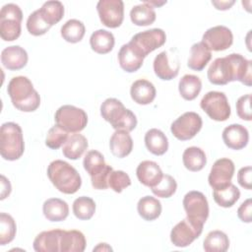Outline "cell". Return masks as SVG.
Instances as JSON below:
<instances>
[{"label": "cell", "instance_id": "6da1fadb", "mask_svg": "<svg viewBox=\"0 0 252 252\" xmlns=\"http://www.w3.org/2000/svg\"><path fill=\"white\" fill-rule=\"evenodd\" d=\"M251 60H247L239 53H231L220 57L210 65L207 76L210 83L223 86L230 82L238 81L247 87L251 86Z\"/></svg>", "mask_w": 252, "mask_h": 252}, {"label": "cell", "instance_id": "7a4b0ae2", "mask_svg": "<svg viewBox=\"0 0 252 252\" xmlns=\"http://www.w3.org/2000/svg\"><path fill=\"white\" fill-rule=\"evenodd\" d=\"M7 93L13 105L20 111L32 112L39 107L40 96L28 77L12 78L8 84Z\"/></svg>", "mask_w": 252, "mask_h": 252}, {"label": "cell", "instance_id": "3957f363", "mask_svg": "<svg viewBox=\"0 0 252 252\" xmlns=\"http://www.w3.org/2000/svg\"><path fill=\"white\" fill-rule=\"evenodd\" d=\"M47 176L54 187L64 194H74L82 185V178L77 169L61 159H55L49 163Z\"/></svg>", "mask_w": 252, "mask_h": 252}, {"label": "cell", "instance_id": "277c9868", "mask_svg": "<svg viewBox=\"0 0 252 252\" xmlns=\"http://www.w3.org/2000/svg\"><path fill=\"white\" fill-rule=\"evenodd\" d=\"M100 115L115 130L133 131L137 126L136 115L114 97L106 98L100 105Z\"/></svg>", "mask_w": 252, "mask_h": 252}, {"label": "cell", "instance_id": "5b68a950", "mask_svg": "<svg viewBox=\"0 0 252 252\" xmlns=\"http://www.w3.org/2000/svg\"><path fill=\"white\" fill-rule=\"evenodd\" d=\"M25 151L23 131L15 122L3 123L0 129V154L6 160L19 159Z\"/></svg>", "mask_w": 252, "mask_h": 252}, {"label": "cell", "instance_id": "8992f818", "mask_svg": "<svg viewBox=\"0 0 252 252\" xmlns=\"http://www.w3.org/2000/svg\"><path fill=\"white\" fill-rule=\"evenodd\" d=\"M23 12L21 8L9 3L4 5L0 11V35L5 41H13L21 35Z\"/></svg>", "mask_w": 252, "mask_h": 252}, {"label": "cell", "instance_id": "52a82bcc", "mask_svg": "<svg viewBox=\"0 0 252 252\" xmlns=\"http://www.w3.org/2000/svg\"><path fill=\"white\" fill-rule=\"evenodd\" d=\"M183 208L187 220L197 227L203 228L209 217V203L206 196L200 191H190L183 198Z\"/></svg>", "mask_w": 252, "mask_h": 252}, {"label": "cell", "instance_id": "ba28073f", "mask_svg": "<svg viewBox=\"0 0 252 252\" xmlns=\"http://www.w3.org/2000/svg\"><path fill=\"white\" fill-rule=\"evenodd\" d=\"M54 120L56 125L68 133H79L87 126L88 115L82 108L65 104L56 110Z\"/></svg>", "mask_w": 252, "mask_h": 252}, {"label": "cell", "instance_id": "9c48e42d", "mask_svg": "<svg viewBox=\"0 0 252 252\" xmlns=\"http://www.w3.org/2000/svg\"><path fill=\"white\" fill-rule=\"evenodd\" d=\"M201 108L215 121H225L229 118L231 109L224 93L208 92L200 101Z\"/></svg>", "mask_w": 252, "mask_h": 252}, {"label": "cell", "instance_id": "30bf717a", "mask_svg": "<svg viewBox=\"0 0 252 252\" xmlns=\"http://www.w3.org/2000/svg\"><path fill=\"white\" fill-rule=\"evenodd\" d=\"M202 125L203 121L201 116L194 111H188L172 122L170 131L176 139L187 141L194 138L199 133Z\"/></svg>", "mask_w": 252, "mask_h": 252}, {"label": "cell", "instance_id": "8fae6325", "mask_svg": "<svg viewBox=\"0 0 252 252\" xmlns=\"http://www.w3.org/2000/svg\"><path fill=\"white\" fill-rule=\"evenodd\" d=\"M166 41V34L161 29H151L136 33L129 41L141 55L146 57L157 48L161 47Z\"/></svg>", "mask_w": 252, "mask_h": 252}, {"label": "cell", "instance_id": "7c38bea8", "mask_svg": "<svg viewBox=\"0 0 252 252\" xmlns=\"http://www.w3.org/2000/svg\"><path fill=\"white\" fill-rule=\"evenodd\" d=\"M96 10L100 22L107 28L121 26L124 19V3L122 0H99Z\"/></svg>", "mask_w": 252, "mask_h": 252}, {"label": "cell", "instance_id": "4fadbf2b", "mask_svg": "<svg viewBox=\"0 0 252 252\" xmlns=\"http://www.w3.org/2000/svg\"><path fill=\"white\" fill-rule=\"evenodd\" d=\"M174 51L173 49L164 50L155 57L153 64L154 71L160 80L170 81L179 73L180 63L178 55Z\"/></svg>", "mask_w": 252, "mask_h": 252}, {"label": "cell", "instance_id": "5bb4252c", "mask_svg": "<svg viewBox=\"0 0 252 252\" xmlns=\"http://www.w3.org/2000/svg\"><path fill=\"white\" fill-rule=\"evenodd\" d=\"M234 169V163L230 158H222L217 159L213 164L208 177L210 186L214 190H217L230 184Z\"/></svg>", "mask_w": 252, "mask_h": 252}, {"label": "cell", "instance_id": "9a60e30c", "mask_svg": "<svg viewBox=\"0 0 252 252\" xmlns=\"http://www.w3.org/2000/svg\"><path fill=\"white\" fill-rule=\"evenodd\" d=\"M202 42L212 51H222L229 48L233 42V34L225 26H216L208 29L202 37Z\"/></svg>", "mask_w": 252, "mask_h": 252}, {"label": "cell", "instance_id": "2e32d148", "mask_svg": "<svg viewBox=\"0 0 252 252\" xmlns=\"http://www.w3.org/2000/svg\"><path fill=\"white\" fill-rule=\"evenodd\" d=\"M202 231L203 228L195 226L187 219H184L171 229L170 241L176 247H187L201 235Z\"/></svg>", "mask_w": 252, "mask_h": 252}, {"label": "cell", "instance_id": "e0dca14e", "mask_svg": "<svg viewBox=\"0 0 252 252\" xmlns=\"http://www.w3.org/2000/svg\"><path fill=\"white\" fill-rule=\"evenodd\" d=\"M222 141L231 150H241L248 144V130L241 124H230L222 131Z\"/></svg>", "mask_w": 252, "mask_h": 252}, {"label": "cell", "instance_id": "ac0fdd59", "mask_svg": "<svg viewBox=\"0 0 252 252\" xmlns=\"http://www.w3.org/2000/svg\"><path fill=\"white\" fill-rule=\"evenodd\" d=\"M145 57L130 43L123 44L118 52V62L122 70L127 73L138 71L144 62Z\"/></svg>", "mask_w": 252, "mask_h": 252}, {"label": "cell", "instance_id": "d6986e66", "mask_svg": "<svg viewBox=\"0 0 252 252\" xmlns=\"http://www.w3.org/2000/svg\"><path fill=\"white\" fill-rule=\"evenodd\" d=\"M136 175L143 185L152 188L159 183L163 173L157 162L153 160H143L137 166Z\"/></svg>", "mask_w": 252, "mask_h": 252}, {"label": "cell", "instance_id": "ffe728a7", "mask_svg": "<svg viewBox=\"0 0 252 252\" xmlns=\"http://www.w3.org/2000/svg\"><path fill=\"white\" fill-rule=\"evenodd\" d=\"M28 53L20 45H11L1 52V62L5 68L11 71L23 69L28 63Z\"/></svg>", "mask_w": 252, "mask_h": 252}, {"label": "cell", "instance_id": "44dd1931", "mask_svg": "<svg viewBox=\"0 0 252 252\" xmlns=\"http://www.w3.org/2000/svg\"><path fill=\"white\" fill-rule=\"evenodd\" d=\"M62 229L45 230L38 233L32 243L36 252H58L60 251V238Z\"/></svg>", "mask_w": 252, "mask_h": 252}, {"label": "cell", "instance_id": "7402d4cb", "mask_svg": "<svg viewBox=\"0 0 252 252\" xmlns=\"http://www.w3.org/2000/svg\"><path fill=\"white\" fill-rule=\"evenodd\" d=\"M157 91L153 83L148 80L140 79L135 81L130 88L131 98L138 104L147 105L156 98Z\"/></svg>", "mask_w": 252, "mask_h": 252}, {"label": "cell", "instance_id": "603a6c76", "mask_svg": "<svg viewBox=\"0 0 252 252\" xmlns=\"http://www.w3.org/2000/svg\"><path fill=\"white\" fill-rule=\"evenodd\" d=\"M110 152L116 158L127 157L133 150V140L129 132L125 130H116L109 140Z\"/></svg>", "mask_w": 252, "mask_h": 252}, {"label": "cell", "instance_id": "cb8c5ba5", "mask_svg": "<svg viewBox=\"0 0 252 252\" xmlns=\"http://www.w3.org/2000/svg\"><path fill=\"white\" fill-rule=\"evenodd\" d=\"M42 212L50 221H62L67 219L69 215L68 204L59 198H49L44 201L42 206Z\"/></svg>", "mask_w": 252, "mask_h": 252}, {"label": "cell", "instance_id": "d4e9b609", "mask_svg": "<svg viewBox=\"0 0 252 252\" xmlns=\"http://www.w3.org/2000/svg\"><path fill=\"white\" fill-rule=\"evenodd\" d=\"M86 244V237L80 230L71 229L62 231L60 238L61 252H83Z\"/></svg>", "mask_w": 252, "mask_h": 252}, {"label": "cell", "instance_id": "484cf974", "mask_svg": "<svg viewBox=\"0 0 252 252\" xmlns=\"http://www.w3.org/2000/svg\"><path fill=\"white\" fill-rule=\"evenodd\" d=\"M212 58V52L202 41L194 43L190 48L187 66L195 71H202Z\"/></svg>", "mask_w": 252, "mask_h": 252}, {"label": "cell", "instance_id": "4316f807", "mask_svg": "<svg viewBox=\"0 0 252 252\" xmlns=\"http://www.w3.org/2000/svg\"><path fill=\"white\" fill-rule=\"evenodd\" d=\"M145 145L150 153L162 156L168 150V140L165 134L157 128H152L145 134Z\"/></svg>", "mask_w": 252, "mask_h": 252}, {"label": "cell", "instance_id": "83f0119b", "mask_svg": "<svg viewBox=\"0 0 252 252\" xmlns=\"http://www.w3.org/2000/svg\"><path fill=\"white\" fill-rule=\"evenodd\" d=\"M88 140L84 135L73 133L69 135L67 141L63 145L62 153L65 158L75 160L83 156L85 151L88 149Z\"/></svg>", "mask_w": 252, "mask_h": 252}, {"label": "cell", "instance_id": "f1b7e54d", "mask_svg": "<svg viewBox=\"0 0 252 252\" xmlns=\"http://www.w3.org/2000/svg\"><path fill=\"white\" fill-rule=\"evenodd\" d=\"M90 44L94 52L98 54H106L113 49L115 38L112 32L106 30H97L92 33Z\"/></svg>", "mask_w": 252, "mask_h": 252}, {"label": "cell", "instance_id": "f546056e", "mask_svg": "<svg viewBox=\"0 0 252 252\" xmlns=\"http://www.w3.org/2000/svg\"><path fill=\"white\" fill-rule=\"evenodd\" d=\"M139 216L145 220L152 221L157 220L161 214V204L159 200L152 196L142 197L137 204Z\"/></svg>", "mask_w": 252, "mask_h": 252}, {"label": "cell", "instance_id": "4dcf8cb0", "mask_svg": "<svg viewBox=\"0 0 252 252\" xmlns=\"http://www.w3.org/2000/svg\"><path fill=\"white\" fill-rule=\"evenodd\" d=\"M184 166L193 172L202 170L207 163V157L205 152L198 147L187 148L182 155Z\"/></svg>", "mask_w": 252, "mask_h": 252}, {"label": "cell", "instance_id": "1f68e13d", "mask_svg": "<svg viewBox=\"0 0 252 252\" xmlns=\"http://www.w3.org/2000/svg\"><path fill=\"white\" fill-rule=\"evenodd\" d=\"M202 90V82L199 77L191 74L184 75L178 83V91L185 100L195 99Z\"/></svg>", "mask_w": 252, "mask_h": 252}, {"label": "cell", "instance_id": "d6a6232c", "mask_svg": "<svg viewBox=\"0 0 252 252\" xmlns=\"http://www.w3.org/2000/svg\"><path fill=\"white\" fill-rule=\"evenodd\" d=\"M156 18L157 14L155 9L145 2L135 5L130 11L131 22L139 27H145L154 24Z\"/></svg>", "mask_w": 252, "mask_h": 252}, {"label": "cell", "instance_id": "836d02e7", "mask_svg": "<svg viewBox=\"0 0 252 252\" xmlns=\"http://www.w3.org/2000/svg\"><path fill=\"white\" fill-rule=\"evenodd\" d=\"M228 247V236L221 230L210 231L203 242V248L206 252H225Z\"/></svg>", "mask_w": 252, "mask_h": 252}, {"label": "cell", "instance_id": "e575fe53", "mask_svg": "<svg viewBox=\"0 0 252 252\" xmlns=\"http://www.w3.org/2000/svg\"><path fill=\"white\" fill-rule=\"evenodd\" d=\"M213 197L219 206L222 208H230L238 201L240 191L234 184L230 183L223 188L214 190Z\"/></svg>", "mask_w": 252, "mask_h": 252}, {"label": "cell", "instance_id": "d590c367", "mask_svg": "<svg viewBox=\"0 0 252 252\" xmlns=\"http://www.w3.org/2000/svg\"><path fill=\"white\" fill-rule=\"evenodd\" d=\"M86 28L83 22L77 19L68 20L61 27V36L67 42L77 43L81 41L85 35Z\"/></svg>", "mask_w": 252, "mask_h": 252}, {"label": "cell", "instance_id": "8d00e7d4", "mask_svg": "<svg viewBox=\"0 0 252 252\" xmlns=\"http://www.w3.org/2000/svg\"><path fill=\"white\" fill-rule=\"evenodd\" d=\"M73 213L81 220H91L95 213L94 201L87 196H81L73 202Z\"/></svg>", "mask_w": 252, "mask_h": 252}, {"label": "cell", "instance_id": "74e56055", "mask_svg": "<svg viewBox=\"0 0 252 252\" xmlns=\"http://www.w3.org/2000/svg\"><path fill=\"white\" fill-rule=\"evenodd\" d=\"M39 11L44 20L52 27L61 21L64 16V5L60 1H47L43 3Z\"/></svg>", "mask_w": 252, "mask_h": 252}, {"label": "cell", "instance_id": "f35d334b", "mask_svg": "<svg viewBox=\"0 0 252 252\" xmlns=\"http://www.w3.org/2000/svg\"><path fill=\"white\" fill-rule=\"evenodd\" d=\"M83 165L85 170L92 177L102 171L103 168L106 166V163L101 153L95 150H92L85 155Z\"/></svg>", "mask_w": 252, "mask_h": 252}, {"label": "cell", "instance_id": "ab89813d", "mask_svg": "<svg viewBox=\"0 0 252 252\" xmlns=\"http://www.w3.org/2000/svg\"><path fill=\"white\" fill-rule=\"evenodd\" d=\"M17 231L16 221L12 216L6 213L0 214V245H6L13 241Z\"/></svg>", "mask_w": 252, "mask_h": 252}, {"label": "cell", "instance_id": "60d3db41", "mask_svg": "<svg viewBox=\"0 0 252 252\" xmlns=\"http://www.w3.org/2000/svg\"><path fill=\"white\" fill-rule=\"evenodd\" d=\"M50 28V25L44 20L39 9L33 11L28 17L27 30L31 34L34 36H39L46 33Z\"/></svg>", "mask_w": 252, "mask_h": 252}, {"label": "cell", "instance_id": "b9f144b4", "mask_svg": "<svg viewBox=\"0 0 252 252\" xmlns=\"http://www.w3.org/2000/svg\"><path fill=\"white\" fill-rule=\"evenodd\" d=\"M177 189V183L175 179L169 174H163L159 183L151 188L154 195L159 198L171 197Z\"/></svg>", "mask_w": 252, "mask_h": 252}, {"label": "cell", "instance_id": "7bdbcfd3", "mask_svg": "<svg viewBox=\"0 0 252 252\" xmlns=\"http://www.w3.org/2000/svg\"><path fill=\"white\" fill-rule=\"evenodd\" d=\"M68 137L69 133L67 131L63 130L58 125H54L47 132L45 145L51 150H57L65 144Z\"/></svg>", "mask_w": 252, "mask_h": 252}, {"label": "cell", "instance_id": "ee69618b", "mask_svg": "<svg viewBox=\"0 0 252 252\" xmlns=\"http://www.w3.org/2000/svg\"><path fill=\"white\" fill-rule=\"evenodd\" d=\"M131 185L129 175L123 170H112L108 177V187L116 193H121Z\"/></svg>", "mask_w": 252, "mask_h": 252}, {"label": "cell", "instance_id": "f6af8a7d", "mask_svg": "<svg viewBox=\"0 0 252 252\" xmlns=\"http://www.w3.org/2000/svg\"><path fill=\"white\" fill-rule=\"evenodd\" d=\"M251 94H247L240 96L236 101V112L239 118L250 121L252 119L251 116Z\"/></svg>", "mask_w": 252, "mask_h": 252}, {"label": "cell", "instance_id": "bcb514c9", "mask_svg": "<svg viewBox=\"0 0 252 252\" xmlns=\"http://www.w3.org/2000/svg\"><path fill=\"white\" fill-rule=\"evenodd\" d=\"M112 170H113V168L110 165L106 164V166L103 168L102 171H100L98 174L91 177L92 186L97 190L107 189L108 188V177Z\"/></svg>", "mask_w": 252, "mask_h": 252}, {"label": "cell", "instance_id": "7dc6e473", "mask_svg": "<svg viewBox=\"0 0 252 252\" xmlns=\"http://www.w3.org/2000/svg\"><path fill=\"white\" fill-rule=\"evenodd\" d=\"M237 216L243 222L250 223L252 221V201L250 198L241 203L237 210Z\"/></svg>", "mask_w": 252, "mask_h": 252}, {"label": "cell", "instance_id": "c3c4849f", "mask_svg": "<svg viewBox=\"0 0 252 252\" xmlns=\"http://www.w3.org/2000/svg\"><path fill=\"white\" fill-rule=\"evenodd\" d=\"M251 174H252V168L249 165L241 167L238 170L237 181L242 188L247 190L251 189Z\"/></svg>", "mask_w": 252, "mask_h": 252}, {"label": "cell", "instance_id": "681fc988", "mask_svg": "<svg viewBox=\"0 0 252 252\" xmlns=\"http://www.w3.org/2000/svg\"><path fill=\"white\" fill-rule=\"evenodd\" d=\"M12 187H11V183L10 181L4 176L1 175V200H4L6 197H8L11 193Z\"/></svg>", "mask_w": 252, "mask_h": 252}, {"label": "cell", "instance_id": "f907efd6", "mask_svg": "<svg viewBox=\"0 0 252 252\" xmlns=\"http://www.w3.org/2000/svg\"><path fill=\"white\" fill-rule=\"evenodd\" d=\"M235 3L234 0L231 1H212V4L216 7L217 10H228L230 9V7Z\"/></svg>", "mask_w": 252, "mask_h": 252}, {"label": "cell", "instance_id": "816d5d0a", "mask_svg": "<svg viewBox=\"0 0 252 252\" xmlns=\"http://www.w3.org/2000/svg\"><path fill=\"white\" fill-rule=\"evenodd\" d=\"M112 248L107 243H98L96 247L94 248V251H111Z\"/></svg>", "mask_w": 252, "mask_h": 252}, {"label": "cell", "instance_id": "f5cc1de1", "mask_svg": "<svg viewBox=\"0 0 252 252\" xmlns=\"http://www.w3.org/2000/svg\"><path fill=\"white\" fill-rule=\"evenodd\" d=\"M145 3H147V4H149L150 6H152L153 8H155V7H159V6H161V5H163V4H165L166 3V1H161V2H157V1H148V0H145L144 1Z\"/></svg>", "mask_w": 252, "mask_h": 252}]
</instances>
